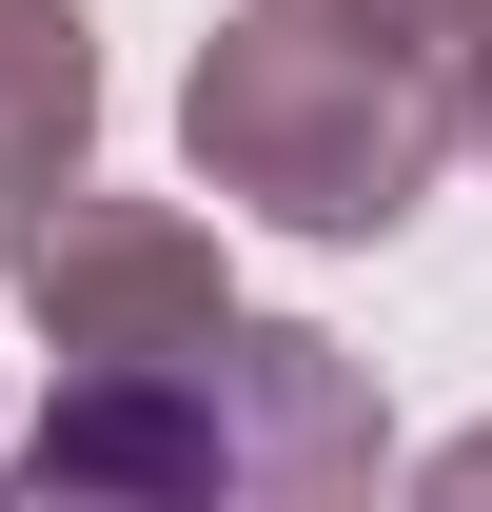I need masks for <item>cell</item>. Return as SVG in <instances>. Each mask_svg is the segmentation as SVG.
<instances>
[{
    "mask_svg": "<svg viewBox=\"0 0 492 512\" xmlns=\"http://www.w3.org/2000/svg\"><path fill=\"white\" fill-rule=\"evenodd\" d=\"M374 473H394V414L296 316H217L178 355H99L20 434V493H158V512H315V493H374Z\"/></svg>",
    "mask_w": 492,
    "mask_h": 512,
    "instance_id": "6da1fadb",
    "label": "cell"
},
{
    "mask_svg": "<svg viewBox=\"0 0 492 512\" xmlns=\"http://www.w3.org/2000/svg\"><path fill=\"white\" fill-rule=\"evenodd\" d=\"M453 119H473V79L433 40H394V20H355V0H237L178 79L197 178L237 217H276V237H315V256L394 237L433 197V158H453Z\"/></svg>",
    "mask_w": 492,
    "mask_h": 512,
    "instance_id": "7a4b0ae2",
    "label": "cell"
},
{
    "mask_svg": "<svg viewBox=\"0 0 492 512\" xmlns=\"http://www.w3.org/2000/svg\"><path fill=\"white\" fill-rule=\"evenodd\" d=\"M0 276H20V316H40L60 375H99V355H178V335L237 316V276H217V237H197L178 197H99V178L0 197Z\"/></svg>",
    "mask_w": 492,
    "mask_h": 512,
    "instance_id": "3957f363",
    "label": "cell"
},
{
    "mask_svg": "<svg viewBox=\"0 0 492 512\" xmlns=\"http://www.w3.org/2000/svg\"><path fill=\"white\" fill-rule=\"evenodd\" d=\"M99 158V20L79 0H0V197Z\"/></svg>",
    "mask_w": 492,
    "mask_h": 512,
    "instance_id": "277c9868",
    "label": "cell"
},
{
    "mask_svg": "<svg viewBox=\"0 0 492 512\" xmlns=\"http://www.w3.org/2000/svg\"><path fill=\"white\" fill-rule=\"evenodd\" d=\"M355 20H394V40H433V60H473V0H355Z\"/></svg>",
    "mask_w": 492,
    "mask_h": 512,
    "instance_id": "5b68a950",
    "label": "cell"
},
{
    "mask_svg": "<svg viewBox=\"0 0 492 512\" xmlns=\"http://www.w3.org/2000/svg\"><path fill=\"white\" fill-rule=\"evenodd\" d=\"M433 493H492V434H453V453H433Z\"/></svg>",
    "mask_w": 492,
    "mask_h": 512,
    "instance_id": "8992f818",
    "label": "cell"
},
{
    "mask_svg": "<svg viewBox=\"0 0 492 512\" xmlns=\"http://www.w3.org/2000/svg\"><path fill=\"white\" fill-rule=\"evenodd\" d=\"M453 79H473V138H492V0H473V60H453Z\"/></svg>",
    "mask_w": 492,
    "mask_h": 512,
    "instance_id": "52a82bcc",
    "label": "cell"
}]
</instances>
